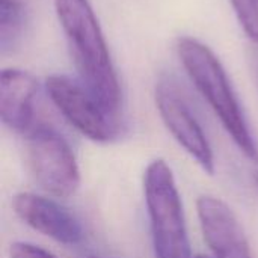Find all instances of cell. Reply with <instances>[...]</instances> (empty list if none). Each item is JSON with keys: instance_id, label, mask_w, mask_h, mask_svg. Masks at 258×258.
Returning a JSON list of instances; mask_svg holds the SVG:
<instances>
[{"instance_id": "3957f363", "label": "cell", "mask_w": 258, "mask_h": 258, "mask_svg": "<svg viewBox=\"0 0 258 258\" xmlns=\"http://www.w3.org/2000/svg\"><path fill=\"white\" fill-rule=\"evenodd\" d=\"M144 197L154 257L194 258L175 177L163 159H156L147 166Z\"/></svg>"}, {"instance_id": "5b68a950", "label": "cell", "mask_w": 258, "mask_h": 258, "mask_svg": "<svg viewBox=\"0 0 258 258\" xmlns=\"http://www.w3.org/2000/svg\"><path fill=\"white\" fill-rule=\"evenodd\" d=\"M45 91L59 113L85 138L106 144L119 135L121 122L112 118L79 80L51 74L45 79Z\"/></svg>"}, {"instance_id": "52a82bcc", "label": "cell", "mask_w": 258, "mask_h": 258, "mask_svg": "<svg viewBox=\"0 0 258 258\" xmlns=\"http://www.w3.org/2000/svg\"><path fill=\"white\" fill-rule=\"evenodd\" d=\"M197 212L204 240L215 258H254L236 213L225 201L210 195L200 197Z\"/></svg>"}, {"instance_id": "9a60e30c", "label": "cell", "mask_w": 258, "mask_h": 258, "mask_svg": "<svg viewBox=\"0 0 258 258\" xmlns=\"http://www.w3.org/2000/svg\"><path fill=\"white\" fill-rule=\"evenodd\" d=\"M197 258H209V257H204V255H200V257H197Z\"/></svg>"}, {"instance_id": "7a4b0ae2", "label": "cell", "mask_w": 258, "mask_h": 258, "mask_svg": "<svg viewBox=\"0 0 258 258\" xmlns=\"http://www.w3.org/2000/svg\"><path fill=\"white\" fill-rule=\"evenodd\" d=\"M177 53L189 79L219 118L236 147L249 160L258 162L257 142L218 56L192 36L178 38Z\"/></svg>"}, {"instance_id": "277c9868", "label": "cell", "mask_w": 258, "mask_h": 258, "mask_svg": "<svg viewBox=\"0 0 258 258\" xmlns=\"http://www.w3.org/2000/svg\"><path fill=\"white\" fill-rule=\"evenodd\" d=\"M26 159L35 183L54 198H70L80 186V171L68 141L54 128L35 125L26 135Z\"/></svg>"}, {"instance_id": "5bb4252c", "label": "cell", "mask_w": 258, "mask_h": 258, "mask_svg": "<svg viewBox=\"0 0 258 258\" xmlns=\"http://www.w3.org/2000/svg\"><path fill=\"white\" fill-rule=\"evenodd\" d=\"M255 183H257V186H258V172L255 174Z\"/></svg>"}, {"instance_id": "30bf717a", "label": "cell", "mask_w": 258, "mask_h": 258, "mask_svg": "<svg viewBox=\"0 0 258 258\" xmlns=\"http://www.w3.org/2000/svg\"><path fill=\"white\" fill-rule=\"evenodd\" d=\"M27 23L26 0H0V50L11 53L21 41Z\"/></svg>"}, {"instance_id": "9c48e42d", "label": "cell", "mask_w": 258, "mask_h": 258, "mask_svg": "<svg viewBox=\"0 0 258 258\" xmlns=\"http://www.w3.org/2000/svg\"><path fill=\"white\" fill-rule=\"evenodd\" d=\"M39 85L23 70L6 68L0 76L2 122L12 132L27 135L35 124V110Z\"/></svg>"}, {"instance_id": "4fadbf2b", "label": "cell", "mask_w": 258, "mask_h": 258, "mask_svg": "<svg viewBox=\"0 0 258 258\" xmlns=\"http://www.w3.org/2000/svg\"><path fill=\"white\" fill-rule=\"evenodd\" d=\"M248 63H249V70H251V74L254 77V82L258 89V44H252L248 48Z\"/></svg>"}, {"instance_id": "7c38bea8", "label": "cell", "mask_w": 258, "mask_h": 258, "mask_svg": "<svg viewBox=\"0 0 258 258\" xmlns=\"http://www.w3.org/2000/svg\"><path fill=\"white\" fill-rule=\"evenodd\" d=\"M9 258H56L47 249L29 243V242H14L9 246Z\"/></svg>"}, {"instance_id": "ba28073f", "label": "cell", "mask_w": 258, "mask_h": 258, "mask_svg": "<svg viewBox=\"0 0 258 258\" xmlns=\"http://www.w3.org/2000/svg\"><path fill=\"white\" fill-rule=\"evenodd\" d=\"M12 207L26 225L57 243L74 246L85 237L83 228L74 215L51 198L21 192L14 197Z\"/></svg>"}, {"instance_id": "8fae6325", "label": "cell", "mask_w": 258, "mask_h": 258, "mask_svg": "<svg viewBox=\"0 0 258 258\" xmlns=\"http://www.w3.org/2000/svg\"><path fill=\"white\" fill-rule=\"evenodd\" d=\"M230 3L248 38L258 44V0H230Z\"/></svg>"}, {"instance_id": "6da1fadb", "label": "cell", "mask_w": 258, "mask_h": 258, "mask_svg": "<svg viewBox=\"0 0 258 258\" xmlns=\"http://www.w3.org/2000/svg\"><path fill=\"white\" fill-rule=\"evenodd\" d=\"M54 9L79 76L77 80L112 118L119 121L122 89L89 0H54Z\"/></svg>"}, {"instance_id": "2e32d148", "label": "cell", "mask_w": 258, "mask_h": 258, "mask_svg": "<svg viewBox=\"0 0 258 258\" xmlns=\"http://www.w3.org/2000/svg\"><path fill=\"white\" fill-rule=\"evenodd\" d=\"M88 258H98V257H88Z\"/></svg>"}, {"instance_id": "8992f818", "label": "cell", "mask_w": 258, "mask_h": 258, "mask_svg": "<svg viewBox=\"0 0 258 258\" xmlns=\"http://www.w3.org/2000/svg\"><path fill=\"white\" fill-rule=\"evenodd\" d=\"M154 97L159 115L169 133L207 174L213 175V148L178 86L169 76H162L157 80Z\"/></svg>"}]
</instances>
